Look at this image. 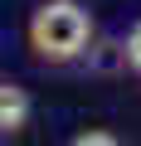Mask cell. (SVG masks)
<instances>
[{"mask_svg": "<svg viewBox=\"0 0 141 146\" xmlns=\"http://www.w3.org/2000/svg\"><path fill=\"white\" fill-rule=\"evenodd\" d=\"M93 39V20L83 5H73V0H49V5H39L29 15V49L49 63H68L78 58Z\"/></svg>", "mask_w": 141, "mask_h": 146, "instance_id": "6da1fadb", "label": "cell"}, {"mask_svg": "<svg viewBox=\"0 0 141 146\" xmlns=\"http://www.w3.org/2000/svg\"><path fill=\"white\" fill-rule=\"evenodd\" d=\"M29 122V93L15 83H0V131H20Z\"/></svg>", "mask_w": 141, "mask_h": 146, "instance_id": "7a4b0ae2", "label": "cell"}, {"mask_svg": "<svg viewBox=\"0 0 141 146\" xmlns=\"http://www.w3.org/2000/svg\"><path fill=\"white\" fill-rule=\"evenodd\" d=\"M122 54H126V68H131V73H141V20L131 25V34H126V44H122Z\"/></svg>", "mask_w": 141, "mask_h": 146, "instance_id": "3957f363", "label": "cell"}, {"mask_svg": "<svg viewBox=\"0 0 141 146\" xmlns=\"http://www.w3.org/2000/svg\"><path fill=\"white\" fill-rule=\"evenodd\" d=\"M73 146H122L112 131H83V136H73Z\"/></svg>", "mask_w": 141, "mask_h": 146, "instance_id": "277c9868", "label": "cell"}]
</instances>
